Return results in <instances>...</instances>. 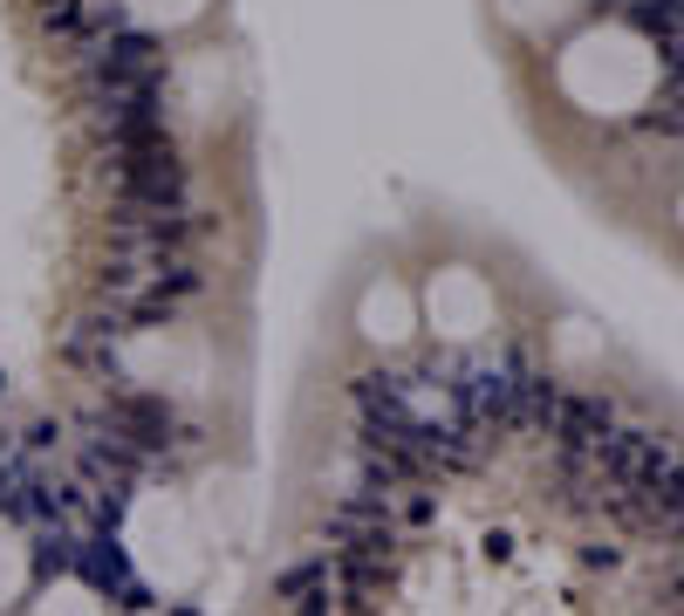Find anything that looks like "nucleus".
<instances>
[{"instance_id":"obj_2","label":"nucleus","mask_w":684,"mask_h":616,"mask_svg":"<svg viewBox=\"0 0 684 616\" xmlns=\"http://www.w3.org/2000/svg\"><path fill=\"white\" fill-rule=\"evenodd\" d=\"M116 199L151 205V213H178L185 205V164L172 144L137 151V158H116Z\"/></svg>"},{"instance_id":"obj_6","label":"nucleus","mask_w":684,"mask_h":616,"mask_svg":"<svg viewBox=\"0 0 684 616\" xmlns=\"http://www.w3.org/2000/svg\"><path fill=\"white\" fill-rule=\"evenodd\" d=\"M0 438H8V432H0Z\"/></svg>"},{"instance_id":"obj_5","label":"nucleus","mask_w":684,"mask_h":616,"mask_svg":"<svg viewBox=\"0 0 684 616\" xmlns=\"http://www.w3.org/2000/svg\"><path fill=\"white\" fill-rule=\"evenodd\" d=\"M90 69H116V75H165V55H157V41L144 28H116L96 55H83Z\"/></svg>"},{"instance_id":"obj_3","label":"nucleus","mask_w":684,"mask_h":616,"mask_svg":"<svg viewBox=\"0 0 684 616\" xmlns=\"http://www.w3.org/2000/svg\"><path fill=\"white\" fill-rule=\"evenodd\" d=\"M110 418L124 425L144 452H157V460H165V445L178 438L172 404H165V397H151V391H116V397H110Z\"/></svg>"},{"instance_id":"obj_4","label":"nucleus","mask_w":684,"mask_h":616,"mask_svg":"<svg viewBox=\"0 0 684 616\" xmlns=\"http://www.w3.org/2000/svg\"><path fill=\"white\" fill-rule=\"evenodd\" d=\"M124 336H131V322L110 309V315L75 322V329H69V343H62V356H69L75 370H103V377H110V363H116V350H124Z\"/></svg>"},{"instance_id":"obj_1","label":"nucleus","mask_w":684,"mask_h":616,"mask_svg":"<svg viewBox=\"0 0 684 616\" xmlns=\"http://www.w3.org/2000/svg\"><path fill=\"white\" fill-rule=\"evenodd\" d=\"M274 603L280 609H295V616H321V609H356L349 583H343V568H336V548H315L302 562H288L274 575Z\"/></svg>"}]
</instances>
